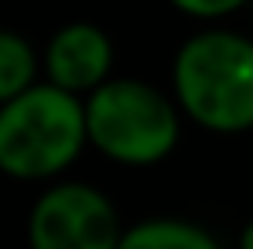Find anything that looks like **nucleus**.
Masks as SVG:
<instances>
[{"label":"nucleus","mask_w":253,"mask_h":249,"mask_svg":"<svg viewBox=\"0 0 253 249\" xmlns=\"http://www.w3.org/2000/svg\"><path fill=\"white\" fill-rule=\"evenodd\" d=\"M118 249H220V242L191 220L154 216V220H139V224L125 227Z\"/></svg>","instance_id":"nucleus-6"},{"label":"nucleus","mask_w":253,"mask_h":249,"mask_svg":"<svg viewBox=\"0 0 253 249\" xmlns=\"http://www.w3.org/2000/svg\"><path fill=\"white\" fill-rule=\"evenodd\" d=\"M121 235L114 202L81 179L44 187L26 220L30 249H118Z\"/></svg>","instance_id":"nucleus-4"},{"label":"nucleus","mask_w":253,"mask_h":249,"mask_svg":"<svg viewBox=\"0 0 253 249\" xmlns=\"http://www.w3.org/2000/svg\"><path fill=\"white\" fill-rule=\"evenodd\" d=\"M88 147L125 169L162 165L180 143L184 110L172 92L143 77H110L84 96Z\"/></svg>","instance_id":"nucleus-3"},{"label":"nucleus","mask_w":253,"mask_h":249,"mask_svg":"<svg viewBox=\"0 0 253 249\" xmlns=\"http://www.w3.org/2000/svg\"><path fill=\"white\" fill-rule=\"evenodd\" d=\"M88 147L84 96L37 81L0 103V173L11 179H59Z\"/></svg>","instance_id":"nucleus-2"},{"label":"nucleus","mask_w":253,"mask_h":249,"mask_svg":"<svg viewBox=\"0 0 253 249\" xmlns=\"http://www.w3.org/2000/svg\"><path fill=\"white\" fill-rule=\"evenodd\" d=\"M44 81L74 96H88L114 77V40L103 26L74 19L59 26L44 44Z\"/></svg>","instance_id":"nucleus-5"},{"label":"nucleus","mask_w":253,"mask_h":249,"mask_svg":"<svg viewBox=\"0 0 253 249\" xmlns=\"http://www.w3.org/2000/svg\"><path fill=\"white\" fill-rule=\"evenodd\" d=\"M172 84L187 121L213 136L253 128V37L206 22L172 55Z\"/></svg>","instance_id":"nucleus-1"},{"label":"nucleus","mask_w":253,"mask_h":249,"mask_svg":"<svg viewBox=\"0 0 253 249\" xmlns=\"http://www.w3.org/2000/svg\"><path fill=\"white\" fill-rule=\"evenodd\" d=\"M250 4L253 0H169L172 11L187 15V19H198V22H220L228 15H239Z\"/></svg>","instance_id":"nucleus-8"},{"label":"nucleus","mask_w":253,"mask_h":249,"mask_svg":"<svg viewBox=\"0 0 253 249\" xmlns=\"http://www.w3.org/2000/svg\"><path fill=\"white\" fill-rule=\"evenodd\" d=\"M41 70H44V59L22 33L0 30V103L15 99L30 84H37Z\"/></svg>","instance_id":"nucleus-7"},{"label":"nucleus","mask_w":253,"mask_h":249,"mask_svg":"<svg viewBox=\"0 0 253 249\" xmlns=\"http://www.w3.org/2000/svg\"><path fill=\"white\" fill-rule=\"evenodd\" d=\"M239 249H253V220L239 231Z\"/></svg>","instance_id":"nucleus-9"}]
</instances>
